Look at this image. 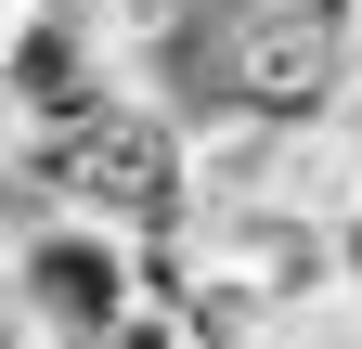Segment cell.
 Here are the masks:
<instances>
[{"label":"cell","mask_w":362,"mask_h":349,"mask_svg":"<svg viewBox=\"0 0 362 349\" xmlns=\"http://www.w3.org/2000/svg\"><path fill=\"white\" fill-rule=\"evenodd\" d=\"M349 65H362V0H233L207 39V104L310 129L349 104Z\"/></svg>","instance_id":"obj_1"},{"label":"cell","mask_w":362,"mask_h":349,"mask_svg":"<svg viewBox=\"0 0 362 349\" xmlns=\"http://www.w3.org/2000/svg\"><path fill=\"white\" fill-rule=\"evenodd\" d=\"M0 297L26 311V349H104L117 311L143 297V272H129V233L117 220L39 207L26 233H0Z\"/></svg>","instance_id":"obj_2"},{"label":"cell","mask_w":362,"mask_h":349,"mask_svg":"<svg viewBox=\"0 0 362 349\" xmlns=\"http://www.w3.org/2000/svg\"><path fill=\"white\" fill-rule=\"evenodd\" d=\"M65 207H90V220H117V233H194V182H181V104H168V91L104 104V117L65 143Z\"/></svg>","instance_id":"obj_3"},{"label":"cell","mask_w":362,"mask_h":349,"mask_svg":"<svg viewBox=\"0 0 362 349\" xmlns=\"http://www.w3.org/2000/svg\"><path fill=\"white\" fill-rule=\"evenodd\" d=\"M143 78L117 65V39L90 13H52V0H13V26H0V117L13 129H52V143H78L104 104H129Z\"/></svg>","instance_id":"obj_4"},{"label":"cell","mask_w":362,"mask_h":349,"mask_svg":"<svg viewBox=\"0 0 362 349\" xmlns=\"http://www.w3.org/2000/svg\"><path fill=\"white\" fill-rule=\"evenodd\" d=\"M0 349H26V311H13V297H0Z\"/></svg>","instance_id":"obj_5"}]
</instances>
